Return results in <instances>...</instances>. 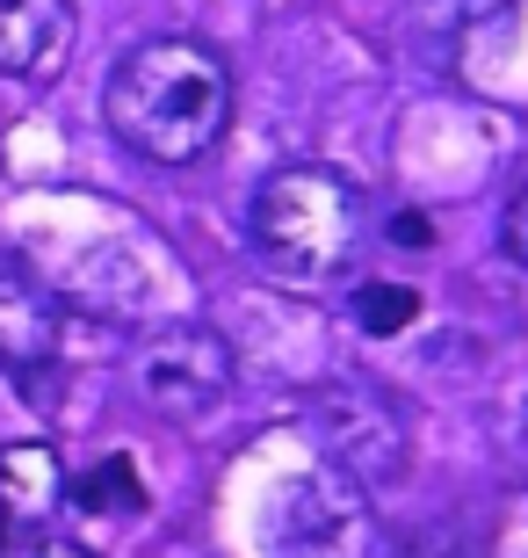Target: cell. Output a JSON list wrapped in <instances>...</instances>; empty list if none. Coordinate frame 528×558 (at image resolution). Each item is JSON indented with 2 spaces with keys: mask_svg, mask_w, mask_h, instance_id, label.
<instances>
[{
  "mask_svg": "<svg viewBox=\"0 0 528 558\" xmlns=\"http://www.w3.org/2000/svg\"><path fill=\"white\" fill-rule=\"evenodd\" d=\"M65 500H81L87 515H138V508H145L138 464H131V457H102L81 486H65Z\"/></svg>",
  "mask_w": 528,
  "mask_h": 558,
  "instance_id": "9c48e42d",
  "label": "cell"
},
{
  "mask_svg": "<svg viewBox=\"0 0 528 558\" xmlns=\"http://www.w3.org/2000/svg\"><path fill=\"white\" fill-rule=\"evenodd\" d=\"M413 312H420V290L413 283H363L355 290V327L363 333H406L413 327Z\"/></svg>",
  "mask_w": 528,
  "mask_h": 558,
  "instance_id": "30bf717a",
  "label": "cell"
},
{
  "mask_svg": "<svg viewBox=\"0 0 528 558\" xmlns=\"http://www.w3.org/2000/svg\"><path fill=\"white\" fill-rule=\"evenodd\" d=\"M8 558H95L87 544H73V537H51V530H37V537H22Z\"/></svg>",
  "mask_w": 528,
  "mask_h": 558,
  "instance_id": "7c38bea8",
  "label": "cell"
},
{
  "mask_svg": "<svg viewBox=\"0 0 528 558\" xmlns=\"http://www.w3.org/2000/svg\"><path fill=\"white\" fill-rule=\"evenodd\" d=\"M65 349V305L29 269H0V371L37 385Z\"/></svg>",
  "mask_w": 528,
  "mask_h": 558,
  "instance_id": "8992f818",
  "label": "cell"
},
{
  "mask_svg": "<svg viewBox=\"0 0 528 558\" xmlns=\"http://www.w3.org/2000/svg\"><path fill=\"white\" fill-rule=\"evenodd\" d=\"M377 515L369 494L333 464L283 472L261 500V558H369Z\"/></svg>",
  "mask_w": 528,
  "mask_h": 558,
  "instance_id": "3957f363",
  "label": "cell"
},
{
  "mask_svg": "<svg viewBox=\"0 0 528 558\" xmlns=\"http://www.w3.org/2000/svg\"><path fill=\"white\" fill-rule=\"evenodd\" d=\"M369 210L363 189L333 174V167H283L268 174L254 210H246V240L261 276H275L283 290H326L341 283L363 254Z\"/></svg>",
  "mask_w": 528,
  "mask_h": 558,
  "instance_id": "7a4b0ae2",
  "label": "cell"
},
{
  "mask_svg": "<svg viewBox=\"0 0 528 558\" xmlns=\"http://www.w3.org/2000/svg\"><path fill=\"white\" fill-rule=\"evenodd\" d=\"M500 247L514 254L528 269V189H514V204H507V218H500Z\"/></svg>",
  "mask_w": 528,
  "mask_h": 558,
  "instance_id": "8fae6325",
  "label": "cell"
},
{
  "mask_svg": "<svg viewBox=\"0 0 528 558\" xmlns=\"http://www.w3.org/2000/svg\"><path fill=\"white\" fill-rule=\"evenodd\" d=\"M131 385L152 414L167 421H196L232 392V341L204 319H174V327L145 333L131 355Z\"/></svg>",
  "mask_w": 528,
  "mask_h": 558,
  "instance_id": "5b68a950",
  "label": "cell"
},
{
  "mask_svg": "<svg viewBox=\"0 0 528 558\" xmlns=\"http://www.w3.org/2000/svg\"><path fill=\"white\" fill-rule=\"evenodd\" d=\"M102 117L152 167H188L232 124V65L196 37H145L102 87Z\"/></svg>",
  "mask_w": 528,
  "mask_h": 558,
  "instance_id": "6da1fadb",
  "label": "cell"
},
{
  "mask_svg": "<svg viewBox=\"0 0 528 558\" xmlns=\"http://www.w3.org/2000/svg\"><path fill=\"white\" fill-rule=\"evenodd\" d=\"M391 240H398V247H427V240H434V226H427L420 210H398V218H391Z\"/></svg>",
  "mask_w": 528,
  "mask_h": 558,
  "instance_id": "4fadbf2b",
  "label": "cell"
},
{
  "mask_svg": "<svg viewBox=\"0 0 528 558\" xmlns=\"http://www.w3.org/2000/svg\"><path fill=\"white\" fill-rule=\"evenodd\" d=\"M73 44V0H0V73L44 81Z\"/></svg>",
  "mask_w": 528,
  "mask_h": 558,
  "instance_id": "ba28073f",
  "label": "cell"
},
{
  "mask_svg": "<svg viewBox=\"0 0 528 558\" xmlns=\"http://www.w3.org/2000/svg\"><path fill=\"white\" fill-rule=\"evenodd\" d=\"M65 500V464L51 442H0V558L37 537Z\"/></svg>",
  "mask_w": 528,
  "mask_h": 558,
  "instance_id": "52a82bcc",
  "label": "cell"
},
{
  "mask_svg": "<svg viewBox=\"0 0 528 558\" xmlns=\"http://www.w3.org/2000/svg\"><path fill=\"white\" fill-rule=\"evenodd\" d=\"M311 435L333 472H347L363 494L377 486H398L413 464V428H406V407L377 385H326L311 399Z\"/></svg>",
  "mask_w": 528,
  "mask_h": 558,
  "instance_id": "277c9868",
  "label": "cell"
}]
</instances>
